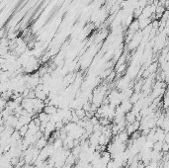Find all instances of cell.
<instances>
[{
	"label": "cell",
	"mask_w": 169,
	"mask_h": 168,
	"mask_svg": "<svg viewBox=\"0 0 169 168\" xmlns=\"http://www.w3.org/2000/svg\"><path fill=\"white\" fill-rule=\"evenodd\" d=\"M48 143H49V142H48V138H46V136H44V135H43L41 136V138L35 142V145H36V148H37V149L41 150L42 148H44L45 146H47Z\"/></svg>",
	"instance_id": "1"
},
{
	"label": "cell",
	"mask_w": 169,
	"mask_h": 168,
	"mask_svg": "<svg viewBox=\"0 0 169 168\" xmlns=\"http://www.w3.org/2000/svg\"><path fill=\"white\" fill-rule=\"evenodd\" d=\"M43 111H44L46 114H48V115H53V114H54V113H57V108L56 106H53V105H47V106L44 107Z\"/></svg>",
	"instance_id": "2"
},
{
	"label": "cell",
	"mask_w": 169,
	"mask_h": 168,
	"mask_svg": "<svg viewBox=\"0 0 169 168\" xmlns=\"http://www.w3.org/2000/svg\"><path fill=\"white\" fill-rule=\"evenodd\" d=\"M125 120L127 122V124H133L136 121V115L132 111L128 112V113L125 114Z\"/></svg>",
	"instance_id": "3"
},
{
	"label": "cell",
	"mask_w": 169,
	"mask_h": 168,
	"mask_svg": "<svg viewBox=\"0 0 169 168\" xmlns=\"http://www.w3.org/2000/svg\"><path fill=\"white\" fill-rule=\"evenodd\" d=\"M37 117H38V119H39L41 122H49L50 121V116L48 114L45 113L44 111L40 112V113L38 114Z\"/></svg>",
	"instance_id": "4"
}]
</instances>
